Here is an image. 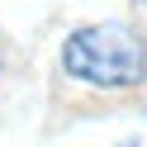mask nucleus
<instances>
[{
	"instance_id": "obj_1",
	"label": "nucleus",
	"mask_w": 147,
	"mask_h": 147,
	"mask_svg": "<svg viewBox=\"0 0 147 147\" xmlns=\"http://www.w3.org/2000/svg\"><path fill=\"white\" fill-rule=\"evenodd\" d=\"M71 76L90 81V86H133L142 81V43L123 29V24H90L76 29L62 48Z\"/></svg>"
}]
</instances>
